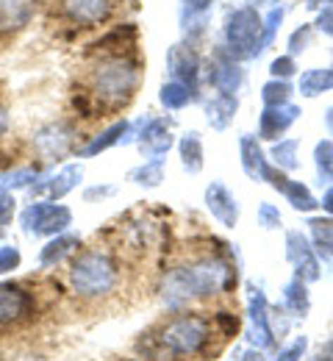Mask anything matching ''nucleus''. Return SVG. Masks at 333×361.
<instances>
[{
	"instance_id": "nucleus-25",
	"label": "nucleus",
	"mask_w": 333,
	"mask_h": 361,
	"mask_svg": "<svg viewBox=\"0 0 333 361\" xmlns=\"http://www.w3.org/2000/svg\"><path fill=\"white\" fill-rule=\"evenodd\" d=\"M37 145L45 150V156H56L58 159L67 150V145H70V134L61 126H50V128H45L42 134L37 136Z\"/></svg>"
},
{
	"instance_id": "nucleus-9",
	"label": "nucleus",
	"mask_w": 333,
	"mask_h": 361,
	"mask_svg": "<svg viewBox=\"0 0 333 361\" xmlns=\"http://www.w3.org/2000/svg\"><path fill=\"white\" fill-rule=\"evenodd\" d=\"M34 312V295L20 283H0V325H17Z\"/></svg>"
},
{
	"instance_id": "nucleus-43",
	"label": "nucleus",
	"mask_w": 333,
	"mask_h": 361,
	"mask_svg": "<svg viewBox=\"0 0 333 361\" xmlns=\"http://www.w3.org/2000/svg\"><path fill=\"white\" fill-rule=\"evenodd\" d=\"M241 361H267V356H264V350H258V348H250V350L241 356Z\"/></svg>"
},
{
	"instance_id": "nucleus-11",
	"label": "nucleus",
	"mask_w": 333,
	"mask_h": 361,
	"mask_svg": "<svg viewBox=\"0 0 333 361\" xmlns=\"http://www.w3.org/2000/svg\"><path fill=\"white\" fill-rule=\"evenodd\" d=\"M206 206L211 212L214 220H220L225 228H234L239 223V203L237 197L228 192L225 183L220 180H211L208 189H206Z\"/></svg>"
},
{
	"instance_id": "nucleus-6",
	"label": "nucleus",
	"mask_w": 333,
	"mask_h": 361,
	"mask_svg": "<svg viewBox=\"0 0 333 361\" xmlns=\"http://www.w3.org/2000/svg\"><path fill=\"white\" fill-rule=\"evenodd\" d=\"M247 336L253 348L270 350L275 348V328H272V309L267 303V295L261 283L247 286Z\"/></svg>"
},
{
	"instance_id": "nucleus-28",
	"label": "nucleus",
	"mask_w": 333,
	"mask_h": 361,
	"mask_svg": "<svg viewBox=\"0 0 333 361\" xmlns=\"http://www.w3.org/2000/svg\"><path fill=\"white\" fill-rule=\"evenodd\" d=\"M328 90H333V70H308L300 78V92L306 97H314V94Z\"/></svg>"
},
{
	"instance_id": "nucleus-3",
	"label": "nucleus",
	"mask_w": 333,
	"mask_h": 361,
	"mask_svg": "<svg viewBox=\"0 0 333 361\" xmlns=\"http://www.w3.org/2000/svg\"><path fill=\"white\" fill-rule=\"evenodd\" d=\"M70 286L84 300H100L117 286V264L103 250H84L70 267Z\"/></svg>"
},
{
	"instance_id": "nucleus-36",
	"label": "nucleus",
	"mask_w": 333,
	"mask_h": 361,
	"mask_svg": "<svg viewBox=\"0 0 333 361\" xmlns=\"http://www.w3.org/2000/svg\"><path fill=\"white\" fill-rule=\"evenodd\" d=\"M20 264H23V253H20V247H14V245H3V247H0V275L20 270Z\"/></svg>"
},
{
	"instance_id": "nucleus-46",
	"label": "nucleus",
	"mask_w": 333,
	"mask_h": 361,
	"mask_svg": "<svg viewBox=\"0 0 333 361\" xmlns=\"http://www.w3.org/2000/svg\"><path fill=\"white\" fill-rule=\"evenodd\" d=\"M325 126H328V131L333 134V106L328 109V114H325Z\"/></svg>"
},
{
	"instance_id": "nucleus-1",
	"label": "nucleus",
	"mask_w": 333,
	"mask_h": 361,
	"mask_svg": "<svg viewBox=\"0 0 333 361\" xmlns=\"http://www.w3.org/2000/svg\"><path fill=\"white\" fill-rule=\"evenodd\" d=\"M234 286H237V270L225 259L206 256L187 267L167 272L161 281V300L170 309H181L191 300L231 292Z\"/></svg>"
},
{
	"instance_id": "nucleus-17",
	"label": "nucleus",
	"mask_w": 333,
	"mask_h": 361,
	"mask_svg": "<svg viewBox=\"0 0 333 361\" xmlns=\"http://www.w3.org/2000/svg\"><path fill=\"white\" fill-rule=\"evenodd\" d=\"M78 245H81V239L75 236V233H58V236H53L48 245L39 250V267H58L64 259H70L75 250H78Z\"/></svg>"
},
{
	"instance_id": "nucleus-31",
	"label": "nucleus",
	"mask_w": 333,
	"mask_h": 361,
	"mask_svg": "<svg viewBox=\"0 0 333 361\" xmlns=\"http://www.w3.org/2000/svg\"><path fill=\"white\" fill-rule=\"evenodd\" d=\"M308 226H311V233H314V250L333 253V220H320V217H314Z\"/></svg>"
},
{
	"instance_id": "nucleus-45",
	"label": "nucleus",
	"mask_w": 333,
	"mask_h": 361,
	"mask_svg": "<svg viewBox=\"0 0 333 361\" xmlns=\"http://www.w3.org/2000/svg\"><path fill=\"white\" fill-rule=\"evenodd\" d=\"M187 6H189V11H206L211 6V0H187Z\"/></svg>"
},
{
	"instance_id": "nucleus-27",
	"label": "nucleus",
	"mask_w": 333,
	"mask_h": 361,
	"mask_svg": "<svg viewBox=\"0 0 333 361\" xmlns=\"http://www.w3.org/2000/svg\"><path fill=\"white\" fill-rule=\"evenodd\" d=\"M314 164H317V178L320 183H333V142L322 139L314 147Z\"/></svg>"
},
{
	"instance_id": "nucleus-20",
	"label": "nucleus",
	"mask_w": 333,
	"mask_h": 361,
	"mask_svg": "<svg viewBox=\"0 0 333 361\" xmlns=\"http://www.w3.org/2000/svg\"><path fill=\"white\" fill-rule=\"evenodd\" d=\"M208 84H211L217 92H228V94H234V90L241 84V73H239V67L234 64V61L220 59V61L208 70Z\"/></svg>"
},
{
	"instance_id": "nucleus-14",
	"label": "nucleus",
	"mask_w": 333,
	"mask_h": 361,
	"mask_svg": "<svg viewBox=\"0 0 333 361\" xmlns=\"http://www.w3.org/2000/svg\"><path fill=\"white\" fill-rule=\"evenodd\" d=\"M84 178V167L81 164H67V167H61L56 176L50 180H42V183H37V186H31V195L37 192H48L53 200H58V197H64V195H70L78 183Z\"/></svg>"
},
{
	"instance_id": "nucleus-37",
	"label": "nucleus",
	"mask_w": 333,
	"mask_h": 361,
	"mask_svg": "<svg viewBox=\"0 0 333 361\" xmlns=\"http://www.w3.org/2000/svg\"><path fill=\"white\" fill-rule=\"evenodd\" d=\"M258 226L264 228V231H275V228H281V212H278V206H272V203H261V206H258Z\"/></svg>"
},
{
	"instance_id": "nucleus-19",
	"label": "nucleus",
	"mask_w": 333,
	"mask_h": 361,
	"mask_svg": "<svg viewBox=\"0 0 333 361\" xmlns=\"http://www.w3.org/2000/svg\"><path fill=\"white\" fill-rule=\"evenodd\" d=\"M284 309L291 317H303L311 312V295H308V283L300 278H291L284 286Z\"/></svg>"
},
{
	"instance_id": "nucleus-13",
	"label": "nucleus",
	"mask_w": 333,
	"mask_h": 361,
	"mask_svg": "<svg viewBox=\"0 0 333 361\" xmlns=\"http://www.w3.org/2000/svg\"><path fill=\"white\" fill-rule=\"evenodd\" d=\"M239 153H241V167H244L247 178L270 180L275 176V170L270 167V161H267V156H264V150H261V145H258L256 136H241Z\"/></svg>"
},
{
	"instance_id": "nucleus-22",
	"label": "nucleus",
	"mask_w": 333,
	"mask_h": 361,
	"mask_svg": "<svg viewBox=\"0 0 333 361\" xmlns=\"http://www.w3.org/2000/svg\"><path fill=\"white\" fill-rule=\"evenodd\" d=\"M128 128H131V123H114V126H108L103 134H97L84 150H81V156H97V153H103V150H108L111 145H120L122 142V136L128 134Z\"/></svg>"
},
{
	"instance_id": "nucleus-35",
	"label": "nucleus",
	"mask_w": 333,
	"mask_h": 361,
	"mask_svg": "<svg viewBox=\"0 0 333 361\" xmlns=\"http://www.w3.org/2000/svg\"><path fill=\"white\" fill-rule=\"evenodd\" d=\"M34 180H37V170L34 167H23V170H11L0 183L8 186V189H23V186H34Z\"/></svg>"
},
{
	"instance_id": "nucleus-5",
	"label": "nucleus",
	"mask_w": 333,
	"mask_h": 361,
	"mask_svg": "<svg viewBox=\"0 0 333 361\" xmlns=\"http://www.w3.org/2000/svg\"><path fill=\"white\" fill-rule=\"evenodd\" d=\"M20 226L28 236H58L73 226V212L61 203H31L23 209Z\"/></svg>"
},
{
	"instance_id": "nucleus-42",
	"label": "nucleus",
	"mask_w": 333,
	"mask_h": 361,
	"mask_svg": "<svg viewBox=\"0 0 333 361\" xmlns=\"http://www.w3.org/2000/svg\"><path fill=\"white\" fill-rule=\"evenodd\" d=\"M320 206L328 212V214H333V183L325 189V195H322V200H320Z\"/></svg>"
},
{
	"instance_id": "nucleus-24",
	"label": "nucleus",
	"mask_w": 333,
	"mask_h": 361,
	"mask_svg": "<svg viewBox=\"0 0 333 361\" xmlns=\"http://www.w3.org/2000/svg\"><path fill=\"white\" fill-rule=\"evenodd\" d=\"M31 17V6L25 0H0V25L3 28H20Z\"/></svg>"
},
{
	"instance_id": "nucleus-39",
	"label": "nucleus",
	"mask_w": 333,
	"mask_h": 361,
	"mask_svg": "<svg viewBox=\"0 0 333 361\" xmlns=\"http://www.w3.org/2000/svg\"><path fill=\"white\" fill-rule=\"evenodd\" d=\"M320 28H322L325 34H333V8H325V11L320 14Z\"/></svg>"
},
{
	"instance_id": "nucleus-23",
	"label": "nucleus",
	"mask_w": 333,
	"mask_h": 361,
	"mask_svg": "<svg viewBox=\"0 0 333 361\" xmlns=\"http://www.w3.org/2000/svg\"><path fill=\"white\" fill-rule=\"evenodd\" d=\"M281 192H284L286 200L291 203L294 212H314L320 206V200L311 195V189L306 183H300V180H286V186Z\"/></svg>"
},
{
	"instance_id": "nucleus-47",
	"label": "nucleus",
	"mask_w": 333,
	"mask_h": 361,
	"mask_svg": "<svg viewBox=\"0 0 333 361\" xmlns=\"http://www.w3.org/2000/svg\"><path fill=\"white\" fill-rule=\"evenodd\" d=\"M320 3H328V0H314V3H311V6H320Z\"/></svg>"
},
{
	"instance_id": "nucleus-40",
	"label": "nucleus",
	"mask_w": 333,
	"mask_h": 361,
	"mask_svg": "<svg viewBox=\"0 0 333 361\" xmlns=\"http://www.w3.org/2000/svg\"><path fill=\"white\" fill-rule=\"evenodd\" d=\"M308 42V28H303V34L297 31L294 37H291V53H297V50H303V45Z\"/></svg>"
},
{
	"instance_id": "nucleus-15",
	"label": "nucleus",
	"mask_w": 333,
	"mask_h": 361,
	"mask_svg": "<svg viewBox=\"0 0 333 361\" xmlns=\"http://www.w3.org/2000/svg\"><path fill=\"white\" fill-rule=\"evenodd\" d=\"M61 6L67 11V17L81 25H95L100 20H106L111 11L108 0H61Z\"/></svg>"
},
{
	"instance_id": "nucleus-44",
	"label": "nucleus",
	"mask_w": 333,
	"mask_h": 361,
	"mask_svg": "<svg viewBox=\"0 0 333 361\" xmlns=\"http://www.w3.org/2000/svg\"><path fill=\"white\" fill-rule=\"evenodd\" d=\"M320 361H333V336L320 348Z\"/></svg>"
},
{
	"instance_id": "nucleus-10",
	"label": "nucleus",
	"mask_w": 333,
	"mask_h": 361,
	"mask_svg": "<svg viewBox=\"0 0 333 361\" xmlns=\"http://www.w3.org/2000/svg\"><path fill=\"white\" fill-rule=\"evenodd\" d=\"M170 147H172V120L167 117L147 120L139 134V150L147 159H161L164 153H170Z\"/></svg>"
},
{
	"instance_id": "nucleus-12",
	"label": "nucleus",
	"mask_w": 333,
	"mask_h": 361,
	"mask_svg": "<svg viewBox=\"0 0 333 361\" xmlns=\"http://www.w3.org/2000/svg\"><path fill=\"white\" fill-rule=\"evenodd\" d=\"M300 117V109L291 106V103H284V106H267L261 120H258V136L261 139H278L284 136L291 123Z\"/></svg>"
},
{
	"instance_id": "nucleus-4",
	"label": "nucleus",
	"mask_w": 333,
	"mask_h": 361,
	"mask_svg": "<svg viewBox=\"0 0 333 361\" xmlns=\"http://www.w3.org/2000/svg\"><path fill=\"white\" fill-rule=\"evenodd\" d=\"M137 84H139V70L131 59H122V56L103 59L92 73V94L97 103L108 109L122 106L134 94Z\"/></svg>"
},
{
	"instance_id": "nucleus-29",
	"label": "nucleus",
	"mask_w": 333,
	"mask_h": 361,
	"mask_svg": "<svg viewBox=\"0 0 333 361\" xmlns=\"http://www.w3.org/2000/svg\"><path fill=\"white\" fill-rule=\"evenodd\" d=\"M270 159L281 167V170H297L300 167V159H297V139H281L272 145L270 150Z\"/></svg>"
},
{
	"instance_id": "nucleus-26",
	"label": "nucleus",
	"mask_w": 333,
	"mask_h": 361,
	"mask_svg": "<svg viewBox=\"0 0 333 361\" xmlns=\"http://www.w3.org/2000/svg\"><path fill=\"white\" fill-rule=\"evenodd\" d=\"M128 180H134V183H139V186H158V183L164 180V161H161V159L144 161V164L134 167V170L128 173Z\"/></svg>"
},
{
	"instance_id": "nucleus-2",
	"label": "nucleus",
	"mask_w": 333,
	"mask_h": 361,
	"mask_svg": "<svg viewBox=\"0 0 333 361\" xmlns=\"http://www.w3.org/2000/svg\"><path fill=\"white\" fill-rule=\"evenodd\" d=\"M156 342L170 359H194L211 342V322L200 314H175L164 322Z\"/></svg>"
},
{
	"instance_id": "nucleus-21",
	"label": "nucleus",
	"mask_w": 333,
	"mask_h": 361,
	"mask_svg": "<svg viewBox=\"0 0 333 361\" xmlns=\"http://www.w3.org/2000/svg\"><path fill=\"white\" fill-rule=\"evenodd\" d=\"M178 150H181V164L187 173H200L203 170V139L200 134H187L181 142H178Z\"/></svg>"
},
{
	"instance_id": "nucleus-33",
	"label": "nucleus",
	"mask_w": 333,
	"mask_h": 361,
	"mask_svg": "<svg viewBox=\"0 0 333 361\" xmlns=\"http://www.w3.org/2000/svg\"><path fill=\"white\" fill-rule=\"evenodd\" d=\"M306 350H308V336H294L289 345H284L281 350H278V356H275V361H300L303 356H306Z\"/></svg>"
},
{
	"instance_id": "nucleus-18",
	"label": "nucleus",
	"mask_w": 333,
	"mask_h": 361,
	"mask_svg": "<svg viewBox=\"0 0 333 361\" xmlns=\"http://www.w3.org/2000/svg\"><path fill=\"white\" fill-rule=\"evenodd\" d=\"M237 109H239L237 97L228 94V92H220V94H214V97L206 103V120H208L211 128L222 131V128H228L231 120L237 117Z\"/></svg>"
},
{
	"instance_id": "nucleus-30",
	"label": "nucleus",
	"mask_w": 333,
	"mask_h": 361,
	"mask_svg": "<svg viewBox=\"0 0 333 361\" xmlns=\"http://www.w3.org/2000/svg\"><path fill=\"white\" fill-rule=\"evenodd\" d=\"M191 100V90L187 84H178V81H172V84H164V90H161V103L167 106V109H184L187 103Z\"/></svg>"
},
{
	"instance_id": "nucleus-7",
	"label": "nucleus",
	"mask_w": 333,
	"mask_h": 361,
	"mask_svg": "<svg viewBox=\"0 0 333 361\" xmlns=\"http://www.w3.org/2000/svg\"><path fill=\"white\" fill-rule=\"evenodd\" d=\"M258 34H261V17L253 8H239L237 14H231L225 37L234 56H256L261 50Z\"/></svg>"
},
{
	"instance_id": "nucleus-34",
	"label": "nucleus",
	"mask_w": 333,
	"mask_h": 361,
	"mask_svg": "<svg viewBox=\"0 0 333 361\" xmlns=\"http://www.w3.org/2000/svg\"><path fill=\"white\" fill-rule=\"evenodd\" d=\"M14 212H17V200H14L11 189L0 183V233L8 228L11 217H14Z\"/></svg>"
},
{
	"instance_id": "nucleus-32",
	"label": "nucleus",
	"mask_w": 333,
	"mask_h": 361,
	"mask_svg": "<svg viewBox=\"0 0 333 361\" xmlns=\"http://www.w3.org/2000/svg\"><path fill=\"white\" fill-rule=\"evenodd\" d=\"M289 97H291V87L286 81H270L261 90V100L267 106H284V103H289Z\"/></svg>"
},
{
	"instance_id": "nucleus-16",
	"label": "nucleus",
	"mask_w": 333,
	"mask_h": 361,
	"mask_svg": "<svg viewBox=\"0 0 333 361\" xmlns=\"http://www.w3.org/2000/svg\"><path fill=\"white\" fill-rule=\"evenodd\" d=\"M170 73H172V81L178 84H194L197 81V73H200V61L194 56V50H189L187 45H178L170 50Z\"/></svg>"
},
{
	"instance_id": "nucleus-8",
	"label": "nucleus",
	"mask_w": 333,
	"mask_h": 361,
	"mask_svg": "<svg viewBox=\"0 0 333 361\" xmlns=\"http://www.w3.org/2000/svg\"><path fill=\"white\" fill-rule=\"evenodd\" d=\"M286 259L294 267V278H300L306 283H314L322 278V264L317 259V250L306 239V233H300V231L286 233Z\"/></svg>"
},
{
	"instance_id": "nucleus-38",
	"label": "nucleus",
	"mask_w": 333,
	"mask_h": 361,
	"mask_svg": "<svg viewBox=\"0 0 333 361\" xmlns=\"http://www.w3.org/2000/svg\"><path fill=\"white\" fill-rule=\"evenodd\" d=\"M272 75H275V78H289V75H294V61H291V56H284V59H275V61H272Z\"/></svg>"
},
{
	"instance_id": "nucleus-41",
	"label": "nucleus",
	"mask_w": 333,
	"mask_h": 361,
	"mask_svg": "<svg viewBox=\"0 0 333 361\" xmlns=\"http://www.w3.org/2000/svg\"><path fill=\"white\" fill-rule=\"evenodd\" d=\"M106 195H114V186H95L87 192V200H95V197H106Z\"/></svg>"
}]
</instances>
